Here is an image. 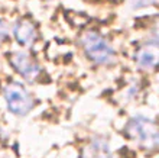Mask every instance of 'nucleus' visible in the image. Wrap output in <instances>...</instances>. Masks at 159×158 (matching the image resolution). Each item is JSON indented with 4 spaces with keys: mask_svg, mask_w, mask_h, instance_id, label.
Returning <instances> with one entry per match:
<instances>
[{
    "mask_svg": "<svg viewBox=\"0 0 159 158\" xmlns=\"http://www.w3.org/2000/svg\"><path fill=\"white\" fill-rule=\"evenodd\" d=\"M158 0H129V4L132 9H140V7H146L151 4H155Z\"/></svg>",
    "mask_w": 159,
    "mask_h": 158,
    "instance_id": "8",
    "label": "nucleus"
},
{
    "mask_svg": "<svg viewBox=\"0 0 159 158\" xmlns=\"http://www.w3.org/2000/svg\"><path fill=\"white\" fill-rule=\"evenodd\" d=\"M10 63H12V65L15 67L26 80L32 81V80H35L38 77L39 65L30 58L29 54L22 52V51L13 52V54L10 55Z\"/></svg>",
    "mask_w": 159,
    "mask_h": 158,
    "instance_id": "4",
    "label": "nucleus"
},
{
    "mask_svg": "<svg viewBox=\"0 0 159 158\" xmlns=\"http://www.w3.org/2000/svg\"><path fill=\"white\" fill-rule=\"evenodd\" d=\"M126 132L129 133L130 138H133L134 141L148 150L156 148L159 144L158 136V126L156 122L145 116H136L127 123Z\"/></svg>",
    "mask_w": 159,
    "mask_h": 158,
    "instance_id": "1",
    "label": "nucleus"
},
{
    "mask_svg": "<svg viewBox=\"0 0 159 158\" xmlns=\"http://www.w3.org/2000/svg\"><path fill=\"white\" fill-rule=\"evenodd\" d=\"M7 25H6V22L3 21V19H0V44L2 42L6 41V38H7Z\"/></svg>",
    "mask_w": 159,
    "mask_h": 158,
    "instance_id": "9",
    "label": "nucleus"
},
{
    "mask_svg": "<svg viewBox=\"0 0 159 158\" xmlns=\"http://www.w3.org/2000/svg\"><path fill=\"white\" fill-rule=\"evenodd\" d=\"M136 61L140 68L152 70L158 64V42H148L136 52Z\"/></svg>",
    "mask_w": 159,
    "mask_h": 158,
    "instance_id": "6",
    "label": "nucleus"
},
{
    "mask_svg": "<svg viewBox=\"0 0 159 158\" xmlns=\"http://www.w3.org/2000/svg\"><path fill=\"white\" fill-rule=\"evenodd\" d=\"M81 45L85 55L97 64H107L114 58V50L98 32H85L81 38Z\"/></svg>",
    "mask_w": 159,
    "mask_h": 158,
    "instance_id": "2",
    "label": "nucleus"
},
{
    "mask_svg": "<svg viewBox=\"0 0 159 158\" xmlns=\"http://www.w3.org/2000/svg\"><path fill=\"white\" fill-rule=\"evenodd\" d=\"M13 33H15L16 41L20 45H25V46H30L36 41V36H38L35 25L30 21H28V19L17 21L15 23V26H13Z\"/></svg>",
    "mask_w": 159,
    "mask_h": 158,
    "instance_id": "5",
    "label": "nucleus"
},
{
    "mask_svg": "<svg viewBox=\"0 0 159 158\" xmlns=\"http://www.w3.org/2000/svg\"><path fill=\"white\" fill-rule=\"evenodd\" d=\"M4 99L7 103V109L17 116H25L34 108L32 97L19 84H9L4 89Z\"/></svg>",
    "mask_w": 159,
    "mask_h": 158,
    "instance_id": "3",
    "label": "nucleus"
},
{
    "mask_svg": "<svg viewBox=\"0 0 159 158\" xmlns=\"http://www.w3.org/2000/svg\"><path fill=\"white\" fill-rule=\"evenodd\" d=\"M81 158H111V151L109 144L104 139L98 138L84 146Z\"/></svg>",
    "mask_w": 159,
    "mask_h": 158,
    "instance_id": "7",
    "label": "nucleus"
}]
</instances>
